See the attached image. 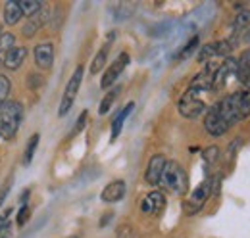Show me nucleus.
<instances>
[{"label":"nucleus","mask_w":250,"mask_h":238,"mask_svg":"<svg viewBox=\"0 0 250 238\" xmlns=\"http://www.w3.org/2000/svg\"><path fill=\"white\" fill-rule=\"evenodd\" d=\"M216 106H218L221 118L225 119V123L229 127H233L250 116V90L247 89L233 92V94L225 96L223 100H219Z\"/></svg>","instance_id":"f257e3e1"},{"label":"nucleus","mask_w":250,"mask_h":238,"mask_svg":"<svg viewBox=\"0 0 250 238\" xmlns=\"http://www.w3.org/2000/svg\"><path fill=\"white\" fill-rule=\"evenodd\" d=\"M158 184H162L166 190H169L177 196H185L188 190V177L185 169L177 161H166V167L162 171Z\"/></svg>","instance_id":"f03ea898"},{"label":"nucleus","mask_w":250,"mask_h":238,"mask_svg":"<svg viewBox=\"0 0 250 238\" xmlns=\"http://www.w3.org/2000/svg\"><path fill=\"white\" fill-rule=\"evenodd\" d=\"M23 119V108L18 102H2L0 104V139H12L20 129Z\"/></svg>","instance_id":"7ed1b4c3"},{"label":"nucleus","mask_w":250,"mask_h":238,"mask_svg":"<svg viewBox=\"0 0 250 238\" xmlns=\"http://www.w3.org/2000/svg\"><path fill=\"white\" fill-rule=\"evenodd\" d=\"M204 92L202 90H196V89H190L179 98V114L183 116V118L187 119H194L198 118L204 110H206V100H204V96H202Z\"/></svg>","instance_id":"20e7f679"},{"label":"nucleus","mask_w":250,"mask_h":238,"mask_svg":"<svg viewBox=\"0 0 250 238\" xmlns=\"http://www.w3.org/2000/svg\"><path fill=\"white\" fill-rule=\"evenodd\" d=\"M81 79H83V67L77 65V69L73 71L69 83L65 85V92H63L62 102H60V110H58L60 116H65V114L71 110V106H73V102H75V96H77V90L81 87Z\"/></svg>","instance_id":"39448f33"},{"label":"nucleus","mask_w":250,"mask_h":238,"mask_svg":"<svg viewBox=\"0 0 250 238\" xmlns=\"http://www.w3.org/2000/svg\"><path fill=\"white\" fill-rule=\"evenodd\" d=\"M212 196V182L210 180H204L194 192H192V196L188 198L187 202L183 204V209H185V213L187 215H194V213H198L200 209L204 208V204L208 202V198Z\"/></svg>","instance_id":"423d86ee"},{"label":"nucleus","mask_w":250,"mask_h":238,"mask_svg":"<svg viewBox=\"0 0 250 238\" xmlns=\"http://www.w3.org/2000/svg\"><path fill=\"white\" fill-rule=\"evenodd\" d=\"M204 129H206L212 137H221V135H225V133L231 129V127L225 123V119L221 118V114H219V110L216 104H214V106L208 110V114H206Z\"/></svg>","instance_id":"0eeeda50"},{"label":"nucleus","mask_w":250,"mask_h":238,"mask_svg":"<svg viewBox=\"0 0 250 238\" xmlns=\"http://www.w3.org/2000/svg\"><path fill=\"white\" fill-rule=\"evenodd\" d=\"M166 208V196L160 190H152L150 194H146L141 202V211L146 215H160Z\"/></svg>","instance_id":"6e6552de"},{"label":"nucleus","mask_w":250,"mask_h":238,"mask_svg":"<svg viewBox=\"0 0 250 238\" xmlns=\"http://www.w3.org/2000/svg\"><path fill=\"white\" fill-rule=\"evenodd\" d=\"M127 63H129V54L124 52V54H120V58L116 60L108 69H106V73H104V77H102V89H110L114 83H116V79L124 73V69L127 67Z\"/></svg>","instance_id":"1a4fd4ad"},{"label":"nucleus","mask_w":250,"mask_h":238,"mask_svg":"<svg viewBox=\"0 0 250 238\" xmlns=\"http://www.w3.org/2000/svg\"><path fill=\"white\" fill-rule=\"evenodd\" d=\"M166 161H167V159H166L162 154H156V156H152V158H150L148 167H146V173H145V180H146V184L156 186L158 182H160L162 171H164V167H166Z\"/></svg>","instance_id":"9d476101"},{"label":"nucleus","mask_w":250,"mask_h":238,"mask_svg":"<svg viewBox=\"0 0 250 238\" xmlns=\"http://www.w3.org/2000/svg\"><path fill=\"white\" fill-rule=\"evenodd\" d=\"M33 56H35L37 67H41V69H50V67H52V61H54V46H52V42L37 44Z\"/></svg>","instance_id":"9b49d317"},{"label":"nucleus","mask_w":250,"mask_h":238,"mask_svg":"<svg viewBox=\"0 0 250 238\" xmlns=\"http://www.w3.org/2000/svg\"><path fill=\"white\" fill-rule=\"evenodd\" d=\"M125 196V182L124 180H112L100 194L102 202H108V204H114V202H120Z\"/></svg>","instance_id":"f8f14e48"},{"label":"nucleus","mask_w":250,"mask_h":238,"mask_svg":"<svg viewBox=\"0 0 250 238\" xmlns=\"http://www.w3.org/2000/svg\"><path fill=\"white\" fill-rule=\"evenodd\" d=\"M249 25H250V10H241L235 16L233 23H231V40L241 39V35L249 29Z\"/></svg>","instance_id":"ddd939ff"},{"label":"nucleus","mask_w":250,"mask_h":238,"mask_svg":"<svg viewBox=\"0 0 250 238\" xmlns=\"http://www.w3.org/2000/svg\"><path fill=\"white\" fill-rule=\"evenodd\" d=\"M235 75H237V79H239L245 87H249V90H250V48L241 54V58L237 61V71H235Z\"/></svg>","instance_id":"4468645a"},{"label":"nucleus","mask_w":250,"mask_h":238,"mask_svg":"<svg viewBox=\"0 0 250 238\" xmlns=\"http://www.w3.org/2000/svg\"><path fill=\"white\" fill-rule=\"evenodd\" d=\"M25 56H27V48H25V46H14L10 52H6V56H4V65H6L8 69H18V67L23 63Z\"/></svg>","instance_id":"2eb2a0df"},{"label":"nucleus","mask_w":250,"mask_h":238,"mask_svg":"<svg viewBox=\"0 0 250 238\" xmlns=\"http://www.w3.org/2000/svg\"><path fill=\"white\" fill-rule=\"evenodd\" d=\"M21 10L18 2H6L4 4V23L6 25H16L21 20Z\"/></svg>","instance_id":"dca6fc26"},{"label":"nucleus","mask_w":250,"mask_h":238,"mask_svg":"<svg viewBox=\"0 0 250 238\" xmlns=\"http://www.w3.org/2000/svg\"><path fill=\"white\" fill-rule=\"evenodd\" d=\"M133 108H135V104L133 102H129L127 106H125L124 110L116 116V119H114V123H112V142L120 137V133H122V127H124V123H125V119H127V116L133 112Z\"/></svg>","instance_id":"f3484780"},{"label":"nucleus","mask_w":250,"mask_h":238,"mask_svg":"<svg viewBox=\"0 0 250 238\" xmlns=\"http://www.w3.org/2000/svg\"><path fill=\"white\" fill-rule=\"evenodd\" d=\"M46 18H48V12H42V10H39L35 16H31L29 21H27V25H25V29H23L25 37H33L37 33V29H41L44 25Z\"/></svg>","instance_id":"a211bd4d"},{"label":"nucleus","mask_w":250,"mask_h":238,"mask_svg":"<svg viewBox=\"0 0 250 238\" xmlns=\"http://www.w3.org/2000/svg\"><path fill=\"white\" fill-rule=\"evenodd\" d=\"M108 52H110V42H106L102 46V50H98V54L94 56L93 63H91V73H100V69L106 65V60H108Z\"/></svg>","instance_id":"6ab92c4d"},{"label":"nucleus","mask_w":250,"mask_h":238,"mask_svg":"<svg viewBox=\"0 0 250 238\" xmlns=\"http://www.w3.org/2000/svg\"><path fill=\"white\" fill-rule=\"evenodd\" d=\"M118 94H120V89H114V90H110V92L102 98L100 108H98V114H100V116H104V114H108V112H110V108H112V104L116 102Z\"/></svg>","instance_id":"aec40b11"},{"label":"nucleus","mask_w":250,"mask_h":238,"mask_svg":"<svg viewBox=\"0 0 250 238\" xmlns=\"http://www.w3.org/2000/svg\"><path fill=\"white\" fill-rule=\"evenodd\" d=\"M20 4V10L23 16H35L39 10H42V4L41 2H31V0H23V2H18Z\"/></svg>","instance_id":"412c9836"},{"label":"nucleus","mask_w":250,"mask_h":238,"mask_svg":"<svg viewBox=\"0 0 250 238\" xmlns=\"http://www.w3.org/2000/svg\"><path fill=\"white\" fill-rule=\"evenodd\" d=\"M214 58H218V50H216V42L204 44L200 54H198V61H212Z\"/></svg>","instance_id":"4be33fe9"},{"label":"nucleus","mask_w":250,"mask_h":238,"mask_svg":"<svg viewBox=\"0 0 250 238\" xmlns=\"http://www.w3.org/2000/svg\"><path fill=\"white\" fill-rule=\"evenodd\" d=\"M39 140H41V135H33L31 139H29V142H27V150H25V156H23V163H31L33 156H35V150H37V146H39Z\"/></svg>","instance_id":"5701e85b"},{"label":"nucleus","mask_w":250,"mask_h":238,"mask_svg":"<svg viewBox=\"0 0 250 238\" xmlns=\"http://www.w3.org/2000/svg\"><path fill=\"white\" fill-rule=\"evenodd\" d=\"M196 48H198V37H192V39H190V40L187 42V44H185V46L179 50V54H177V60H179V61H181V60H187L188 56H190V54L196 50Z\"/></svg>","instance_id":"b1692460"},{"label":"nucleus","mask_w":250,"mask_h":238,"mask_svg":"<svg viewBox=\"0 0 250 238\" xmlns=\"http://www.w3.org/2000/svg\"><path fill=\"white\" fill-rule=\"evenodd\" d=\"M14 42H16V37L12 33H2L0 35V50L10 52L14 48Z\"/></svg>","instance_id":"393cba45"},{"label":"nucleus","mask_w":250,"mask_h":238,"mask_svg":"<svg viewBox=\"0 0 250 238\" xmlns=\"http://www.w3.org/2000/svg\"><path fill=\"white\" fill-rule=\"evenodd\" d=\"M10 89H12V83L6 75H0V104L6 102L8 94H10Z\"/></svg>","instance_id":"a878e982"},{"label":"nucleus","mask_w":250,"mask_h":238,"mask_svg":"<svg viewBox=\"0 0 250 238\" xmlns=\"http://www.w3.org/2000/svg\"><path fill=\"white\" fill-rule=\"evenodd\" d=\"M218 158H219L218 146H208V148L204 150V159H206V163H214Z\"/></svg>","instance_id":"bb28decb"},{"label":"nucleus","mask_w":250,"mask_h":238,"mask_svg":"<svg viewBox=\"0 0 250 238\" xmlns=\"http://www.w3.org/2000/svg\"><path fill=\"white\" fill-rule=\"evenodd\" d=\"M87 118H89V112L85 110V112H81V116H79V119H77V125L73 127V131H71V137H75L77 133H81L83 131V127L87 125Z\"/></svg>","instance_id":"cd10ccee"},{"label":"nucleus","mask_w":250,"mask_h":238,"mask_svg":"<svg viewBox=\"0 0 250 238\" xmlns=\"http://www.w3.org/2000/svg\"><path fill=\"white\" fill-rule=\"evenodd\" d=\"M29 215H31V209H29V206H21L20 213H18V227H23V225L27 223Z\"/></svg>","instance_id":"c85d7f7f"},{"label":"nucleus","mask_w":250,"mask_h":238,"mask_svg":"<svg viewBox=\"0 0 250 238\" xmlns=\"http://www.w3.org/2000/svg\"><path fill=\"white\" fill-rule=\"evenodd\" d=\"M10 188H12V180H6V182L2 184V188H0V206L4 204V200H6L8 192H10Z\"/></svg>","instance_id":"c756f323"},{"label":"nucleus","mask_w":250,"mask_h":238,"mask_svg":"<svg viewBox=\"0 0 250 238\" xmlns=\"http://www.w3.org/2000/svg\"><path fill=\"white\" fill-rule=\"evenodd\" d=\"M29 194H31V190H29V188L21 192V196H20V202H21V206H27V200H29Z\"/></svg>","instance_id":"7c9ffc66"},{"label":"nucleus","mask_w":250,"mask_h":238,"mask_svg":"<svg viewBox=\"0 0 250 238\" xmlns=\"http://www.w3.org/2000/svg\"><path fill=\"white\" fill-rule=\"evenodd\" d=\"M241 40H243V42H250V25H249V29L241 35Z\"/></svg>","instance_id":"2f4dec72"},{"label":"nucleus","mask_w":250,"mask_h":238,"mask_svg":"<svg viewBox=\"0 0 250 238\" xmlns=\"http://www.w3.org/2000/svg\"><path fill=\"white\" fill-rule=\"evenodd\" d=\"M0 35H2V27H0Z\"/></svg>","instance_id":"473e14b6"},{"label":"nucleus","mask_w":250,"mask_h":238,"mask_svg":"<svg viewBox=\"0 0 250 238\" xmlns=\"http://www.w3.org/2000/svg\"><path fill=\"white\" fill-rule=\"evenodd\" d=\"M2 238H8V237H2Z\"/></svg>","instance_id":"72a5a7b5"}]
</instances>
